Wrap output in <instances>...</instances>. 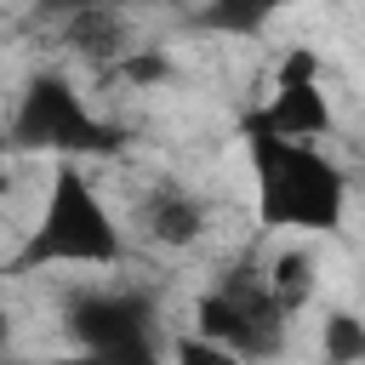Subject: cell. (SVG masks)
Returning <instances> with one entry per match:
<instances>
[{
	"label": "cell",
	"instance_id": "cell-4",
	"mask_svg": "<svg viewBox=\"0 0 365 365\" xmlns=\"http://www.w3.org/2000/svg\"><path fill=\"white\" fill-rule=\"evenodd\" d=\"M6 148L17 154H57V165L80 160V154H120L125 131L103 114H91V103L80 97V86L63 68H34L17 91V108L6 120Z\"/></svg>",
	"mask_w": 365,
	"mask_h": 365
},
{
	"label": "cell",
	"instance_id": "cell-10",
	"mask_svg": "<svg viewBox=\"0 0 365 365\" xmlns=\"http://www.w3.org/2000/svg\"><path fill=\"white\" fill-rule=\"evenodd\" d=\"M268 279H274V297L285 302V314H302L308 297H314V257L308 251H274Z\"/></svg>",
	"mask_w": 365,
	"mask_h": 365
},
{
	"label": "cell",
	"instance_id": "cell-12",
	"mask_svg": "<svg viewBox=\"0 0 365 365\" xmlns=\"http://www.w3.org/2000/svg\"><path fill=\"white\" fill-rule=\"evenodd\" d=\"M114 74H120L125 86H137V91H143V86H160V80H171V57H165L160 46H137V51H131V57H125Z\"/></svg>",
	"mask_w": 365,
	"mask_h": 365
},
{
	"label": "cell",
	"instance_id": "cell-13",
	"mask_svg": "<svg viewBox=\"0 0 365 365\" xmlns=\"http://www.w3.org/2000/svg\"><path fill=\"white\" fill-rule=\"evenodd\" d=\"M171 365H240L228 348H217V342H205V336H182L177 342V354H171Z\"/></svg>",
	"mask_w": 365,
	"mask_h": 365
},
{
	"label": "cell",
	"instance_id": "cell-16",
	"mask_svg": "<svg viewBox=\"0 0 365 365\" xmlns=\"http://www.w3.org/2000/svg\"><path fill=\"white\" fill-rule=\"evenodd\" d=\"M0 154H6V120H0Z\"/></svg>",
	"mask_w": 365,
	"mask_h": 365
},
{
	"label": "cell",
	"instance_id": "cell-15",
	"mask_svg": "<svg viewBox=\"0 0 365 365\" xmlns=\"http://www.w3.org/2000/svg\"><path fill=\"white\" fill-rule=\"evenodd\" d=\"M11 188V171H6V154H0V194Z\"/></svg>",
	"mask_w": 365,
	"mask_h": 365
},
{
	"label": "cell",
	"instance_id": "cell-6",
	"mask_svg": "<svg viewBox=\"0 0 365 365\" xmlns=\"http://www.w3.org/2000/svg\"><path fill=\"white\" fill-rule=\"evenodd\" d=\"M240 125L251 131H268V137H285V143H319L336 114H331V97L319 86V57L308 46H291L274 68V97L251 114H240Z\"/></svg>",
	"mask_w": 365,
	"mask_h": 365
},
{
	"label": "cell",
	"instance_id": "cell-7",
	"mask_svg": "<svg viewBox=\"0 0 365 365\" xmlns=\"http://www.w3.org/2000/svg\"><path fill=\"white\" fill-rule=\"evenodd\" d=\"M131 217H137V234L154 240V245H194V240L205 234V200H200L194 188L171 182V177L148 182V188L137 194Z\"/></svg>",
	"mask_w": 365,
	"mask_h": 365
},
{
	"label": "cell",
	"instance_id": "cell-9",
	"mask_svg": "<svg viewBox=\"0 0 365 365\" xmlns=\"http://www.w3.org/2000/svg\"><path fill=\"white\" fill-rule=\"evenodd\" d=\"M319 359L325 365H365V319L348 308H331L319 319Z\"/></svg>",
	"mask_w": 365,
	"mask_h": 365
},
{
	"label": "cell",
	"instance_id": "cell-11",
	"mask_svg": "<svg viewBox=\"0 0 365 365\" xmlns=\"http://www.w3.org/2000/svg\"><path fill=\"white\" fill-rule=\"evenodd\" d=\"M268 17H274V6H234V0H217V6L194 11V23L211 29V34H262Z\"/></svg>",
	"mask_w": 365,
	"mask_h": 365
},
{
	"label": "cell",
	"instance_id": "cell-14",
	"mask_svg": "<svg viewBox=\"0 0 365 365\" xmlns=\"http://www.w3.org/2000/svg\"><path fill=\"white\" fill-rule=\"evenodd\" d=\"M6 342H11V314L0 308V354H6Z\"/></svg>",
	"mask_w": 365,
	"mask_h": 365
},
{
	"label": "cell",
	"instance_id": "cell-1",
	"mask_svg": "<svg viewBox=\"0 0 365 365\" xmlns=\"http://www.w3.org/2000/svg\"><path fill=\"white\" fill-rule=\"evenodd\" d=\"M251 182H257V222L262 228H308L336 234L348 217V177L319 143H285L268 131L240 125Z\"/></svg>",
	"mask_w": 365,
	"mask_h": 365
},
{
	"label": "cell",
	"instance_id": "cell-2",
	"mask_svg": "<svg viewBox=\"0 0 365 365\" xmlns=\"http://www.w3.org/2000/svg\"><path fill=\"white\" fill-rule=\"evenodd\" d=\"M125 257V234L114 222V211L103 205V194L91 188V177L80 165H57L51 171V194L40 222L29 228V240L6 257L0 274H34L51 262H74V268H114Z\"/></svg>",
	"mask_w": 365,
	"mask_h": 365
},
{
	"label": "cell",
	"instance_id": "cell-5",
	"mask_svg": "<svg viewBox=\"0 0 365 365\" xmlns=\"http://www.w3.org/2000/svg\"><path fill=\"white\" fill-rule=\"evenodd\" d=\"M63 331L86 365H165L160 302L137 285H86L63 308Z\"/></svg>",
	"mask_w": 365,
	"mask_h": 365
},
{
	"label": "cell",
	"instance_id": "cell-3",
	"mask_svg": "<svg viewBox=\"0 0 365 365\" xmlns=\"http://www.w3.org/2000/svg\"><path fill=\"white\" fill-rule=\"evenodd\" d=\"M285 331H291V314L274 297V279H268L262 257H234L194 302V336L228 348L240 365L279 359L285 354Z\"/></svg>",
	"mask_w": 365,
	"mask_h": 365
},
{
	"label": "cell",
	"instance_id": "cell-8",
	"mask_svg": "<svg viewBox=\"0 0 365 365\" xmlns=\"http://www.w3.org/2000/svg\"><path fill=\"white\" fill-rule=\"evenodd\" d=\"M63 40L91 63V68H120L137 46H131V29H125V11L114 6H74L63 17Z\"/></svg>",
	"mask_w": 365,
	"mask_h": 365
}]
</instances>
